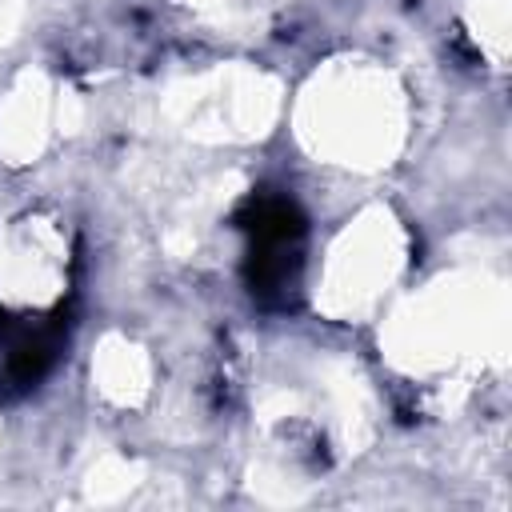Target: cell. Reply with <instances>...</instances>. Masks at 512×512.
<instances>
[{
    "label": "cell",
    "mask_w": 512,
    "mask_h": 512,
    "mask_svg": "<svg viewBox=\"0 0 512 512\" xmlns=\"http://www.w3.org/2000/svg\"><path fill=\"white\" fill-rule=\"evenodd\" d=\"M16 100L8 104L4 112V148L12 156H28L40 148V136H44V88L40 84H28L20 92H12Z\"/></svg>",
    "instance_id": "277c9868"
},
{
    "label": "cell",
    "mask_w": 512,
    "mask_h": 512,
    "mask_svg": "<svg viewBox=\"0 0 512 512\" xmlns=\"http://www.w3.org/2000/svg\"><path fill=\"white\" fill-rule=\"evenodd\" d=\"M396 268V232L384 216H368L348 236L332 248L328 264V308L336 312H356L364 308Z\"/></svg>",
    "instance_id": "7a4b0ae2"
},
{
    "label": "cell",
    "mask_w": 512,
    "mask_h": 512,
    "mask_svg": "<svg viewBox=\"0 0 512 512\" xmlns=\"http://www.w3.org/2000/svg\"><path fill=\"white\" fill-rule=\"evenodd\" d=\"M64 240L44 220H20L0 240V292L20 304H40L60 292Z\"/></svg>",
    "instance_id": "3957f363"
},
{
    "label": "cell",
    "mask_w": 512,
    "mask_h": 512,
    "mask_svg": "<svg viewBox=\"0 0 512 512\" xmlns=\"http://www.w3.org/2000/svg\"><path fill=\"white\" fill-rule=\"evenodd\" d=\"M100 384H104V392H112L116 400H132L136 392H144V384H148V364H144L140 348H132V344H124V340L104 344V356H100Z\"/></svg>",
    "instance_id": "5b68a950"
},
{
    "label": "cell",
    "mask_w": 512,
    "mask_h": 512,
    "mask_svg": "<svg viewBox=\"0 0 512 512\" xmlns=\"http://www.w3.org/2000/svg\"><path fill=\"white\" fill-rule=\"evenodd\" d=\"M304 136L344 164H380L400 136V100L384 72L340 68L304 100Z\"/></svg>",
    "instance_id": "6da1fadb"
}]
</instances>
